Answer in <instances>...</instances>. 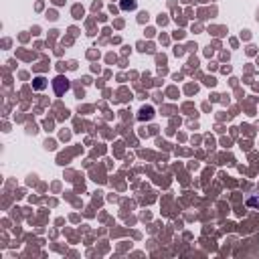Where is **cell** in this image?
<instances>
[{"label": "cell", "mask_w": 259, "mask_h": 259, "mask_svg": "<svg viewBox=\"0 0 259 259\" xmlns=\"http://www.w3.org/2000/svg\"><path fill=\"white\" fill-rule=\"evenodd\" d=\"M53 89H55V95H63L67 89H69V81L63 77V75H59V77H55V81H53Z\"/></svg>", "instance_id": "6da1fadb"}, {"label": "cell", "mask_w": 259, "mask_h": 259, "mask_svg": "<svg viewBox=\"0 0 259 259\" xmlns=\"http://www.w3.org/2000/svg\"><path fill=\"white\" fill-rule=\"evenodd\" d=\"M119 6H121V10H136L138 8V2L136 0H121Z\"/></svg>", "instance_id": "7a4b0ae2"}]
</instances>
